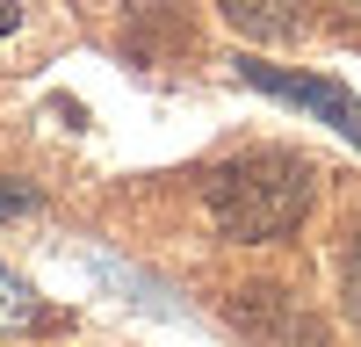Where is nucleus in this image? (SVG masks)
<instances>
[{
  "instance_id": "f257e3e1",
  "label": "nucleus",
  "mask_w": 361,
  "mask_h": 347,
  "mask_svg": "<svg viewBox=\"0 0 361 347\" xmlns=\"http://www.w3.org/2000/svg\"><path fill=\"white\" fill-rule=\"evenodd\" d=\"M311 202V166L296 152H246L209 174V217L224 239H282Z\"/></svg>"
},
{
  "instance_id": "f03ea898",
  "label": "nucleus",
  "mask_w": 361,
  "mask_h": 347,
  "mask_svg": "<svg viewBox=\"0 0 361 347\" xmlns=\"http://www.w3.org/2000/svg\"><path fill=\"white\" fill-rule=\"evenodd\" d=\"M238 73H246L260 95L311 109L318 123H333L340 138H361V102L347 95V87H333V80H304V73H282V66H267V58H238Z\"/></svg>"
},
{
  "instance_id": "7ed1b4c3",
  "label": "nucleus",
  "mask_w": 361,
  "mask_h": 347,
  "mask_svg": "<svg viewBox=\"0 0 361 347\" xmlns=\"http://www.w3.org/2000/svg\"><path fill=\"white\" fill-rule=\"evenodd\" d=\"M231 29H246V37H289L296 15H304V0H217Z\"/></svg>"
},
{
  "instance_id": "20e7f679",
  "label": "nucleus",
  "mask_w": 361,
  "mask_h": 347,
  "mask_svg": "<svg viewBox=\"0 0 361 347\" xmlns=\"http://www.w3.org/2000/svg\"><path fill=\"white\" fill-rule=\"evenodd\" d=\"M29 326H44L37 289H29V282H15L8 268H0V333H29Z\"/></svg>"
},
{
  "instance_id": "39448f33",
  "label": "nucleus",
  "mask_w": 361,
  "mask_h": 347,
  "mask_svg": "<svg viewBox=\"0 0 361 347\" xmlns=\"http://www.w3.org/2000/svg\"><path fill=\"white\" fill-rule=\"evenodd\" d=\"M347 311L361 318V246H354V260H347Z\"/></svg>"
},
{
  "instance_id": "423d86ee",
  "label": "nucleus",
  "mask_w": 361,
  "mask_h": 347,
  "mask_svg": "<svg viewBox=\"0 0 361 347\" xmlns=\"http://www.w3.org/2000/svg\"><path fill=\"white\" fill-rule=\"evenodd\" d=\"M29 202H37L29 188H8V195H0V210H29Z\"/></svg>"
},
{
  "instance_id": "0eeeda50",
  "label": "nucleus",
  "mask_w": 361,
  "mask_h": 347,
  "mask_svg": "<svg viewBox=\"0 0 361 347\" xmlns=\"http://www.w3.org/2000/svg\"><path fill=\"white\" fill-rule=\"evenodd\" d=\"M15 15H22L15 0H0V37H8V29H15Z\"/></svg>"
}]
</instances>
